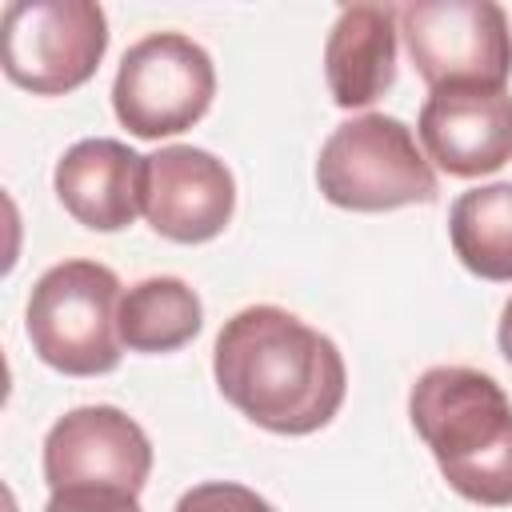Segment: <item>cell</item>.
Instances as JSON below:
<instances>
[{"label":"cell","instance_id":"8","mask_svg":"<svg viewBox=\"0 0 512 512\" xmlns=\"http://www.w3.org/2000/svg\"><path fill=\"white\" fill-rule=\"evenodd\" d=\"M152 472L144 428L116 404H84L64 412L44 436V480L60 488H116L140 496Z\"/></svg>","mask_w":512,"mask_h":512},{"label":"cell","instance_id":"15","mask_svg":"<svg viewBox=\"0 0 512 512\" xmlns=\"http://www.w3.org/2000/svg\"><path fill=\"white\" fill-rule=\"evenodd\" d=\"M172 512H276L260 492L236 484V480H204L188 488Z\"/></svg>","mask_w":512,"mask_h":512},{"label":"cell","instance_id":"1","mask_svg":"<svg viewBox=\"0 0 512 512\" xmlns=\"http://www.w3.org/2000/svg\"><path fill=\"white\" fill-rule=\"evenodd\" d=\"M212 376L240 416L276 436L324 428L348 392L340 348L276 304H248L224 320L212 348Z\"/></svg>","mask_w":512,"mask_h":512},{"label":"cell","instance_id":"5","mask_svg":"<svg viewBox=\"0 0 512 512\" xmlns=\"http://www.w3.org/2000/svg\"><path fill=\"white\" fill-rule=\"evenodd\" d=\"M0 32L4 76L32 96L76 92L108 52V16L96 0H12Z\"/></svg>","mask_w":512,"mask_h":512},{"label":"cell","instance_id":"4","mask_svg":"<svg viewBox=\"0 0 512 512\" xmlns=\"http://www.w3.org/2000/svg\"><path fill=\"white\" fill-rule=\"evenodd\" d=\"M316 188L348 212H392L432 204L440 180L412 128L384 112H364L332 128L316 156Z\"/></svg>","mask_w":512,"mask_h":512},{"label":"cell","instance_id":"12","mask_svg":"<svg viewBox=\"0 0 512 512\" xmlns=\"http://www.w3.org/2000/svg\"><path fill=\"white\" fill-rule=\"evenodd\" d=\"M400 8L344 4L324 40V80L340 108H368L396 84Z\"/></svg>","mask_w":512,"mask_h":512},{"label":"cell","instance_id":"7","mask_svg":"<svg viewBox=\"0 0 512 512\" xmlns=\"http://www.w3.org/2000/svg\"><path fill=\"white\" fill-rule=\"evenodd\" d=\"M400 36L420 72L436 88H508L512 28L492 0H412L400 8Z\"/></svg>","mask_w":512,"mask_h":512},{"label":"cell","instance_id":"3","mask_svg":"<svg viewBox=\"0 0 512 512\" xmlns=\"http://www.w3.org/2000/svg\"><path fill=\"white\" fill-rule=\"evenodd\" d=\"M120 280L96 260L52 264L28 296L24 332L32 352L64 376H104L120 364Z\"/></svg>","mask_w":512,"mask_h":512},{"label":"cell","instance_id":"17","mask_svg":"<svg viewBox=\"0 0 512 512\" xmlns=\"http://www.w3.org/2000/svg\"><path fill=\"white\" fill-rule=\"evenodd\" d=\"M496 344H500V356L512 364V300L504 304L500 312V328H496Z\"/></svg>","mask_w":512,"mask_h":512},{"label":"cell","instance_id":"14","mask_svg":"<svg viewBox=\"0 0 512 512\" xmlns=\"http://www.w3.org/2000/svg\"><path fill=\"white\" fill-rule=\"evenodd\" d=\"M448 240L472 276L508 284L512 280V180L480 184L456 196L448 212Z\"/></svg>","mask_w":512,"mask_h":512},{"label":"cell","instance_id":"10","mask_svg":"<svg viewBox=\"0 0 512 512\" xmlns=\"http://www.w3.org/2000/svg\"><path fill=\"white\" fill-rule=\"evenodd\" d=\"M416 136L424 156L460 180L488 176L512 160V92L508 88H436L428 92Z\"/></svg>","mask_w":512,"mask_h":512},{"label":"cell","instance_id":"16","mask_svg":"<svg viewBox=\"0 0 512 512\" xmlns=\"http://www.w3.org/2000/svg\"><path fill=\"white\" fill-rule=\"evenodd\" d=\"M44 512H140V500L116 488H60L48 496Z\"/></svg>","mask_w":512,"mask_h":512},{"label":"cell","instance_id":"2","mask_svg":"<svg viewBox=\"0 0 512 512\" xmlns=\"http://www.w3.org/2000/svg\"><path fill=\"white\" fill-rule=\"evenodd\" d=\"M408 420L448 488L472 504H512V400L480 368L436 364L408 392Z\"/></svg>","mask_w":512,"mask_h":512},{"label":"cell","instance_id":"13","mask_svg":"<svg viewBox=\"0 0 512 512\" xmlns=\"http://www.w3.org/2000/svg\"><path fill=\"white\" fill-rule=\"evenodd\" d=\"M120 344L128 352H176L196 340L204 324V304L196 288L180 276H148L120 296Z\"/></svg>","mask_w":512,"mask_h":512},{"label":"cell","instance_id":"6","mask_svg":"<svg viewBox=\"0 0 512 512\" xmlns=\"http://www.w3.org/2000/svg\"><path fill=\"white\" fill-rule=\"evenodd\" d=\"M212 96H216L212 56L184 32L140 36L120 56L112 80V112L140 140L188 132L212 108Z\"/></svg>","mask_w":512,"mask_h":512},{"label":"cell","instance_id":"9","mask_svg":"<svg viewBox=\"0 0 512 512\" xmlns=\"http://www.w3.org/2000/svg\"><path fill=\"white\" fill-rule=\"evenodd\" d=\"M236 212V180L220 156L168 144L144 156V220L172 244L216 240Z\"/></svg>","mask_w":512,"mask_h":512},{"label":"cell","instance_id":"11","mask_svg":"<svg viewBox=\"0 0 512 512\" xmlns=\"http://www.w3.org/2000/svg\"><path fill=\"white\" fill-rule=\"evenodd\" d=\"M64 212L92 232H120L144 212V156L124 140H76L52 172Z\"/></svg>","mask_w":512,"mask_h":512}]
</instances>
